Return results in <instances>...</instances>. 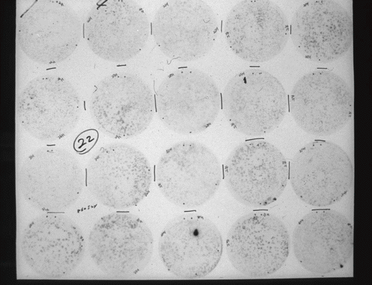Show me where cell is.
<instances>
[{
  "label": "cell",
  "mask_w": 372,
  "mask_h": 285,
  "mask_svg": "<svg viewBox=\"0 0 372 285\" xmlns=\"http://www.w3.org/2000/svg\"><path fill=\"white\" fill-rule=\"evenodd\" d=\"M221 163L204 144L177 142L165 151L157 164L156 179L164 196L183 208L200 206L218 190L223 178Z\"/></svg>",
  "instance_id": "1"
},
{
  "label": "cell",
  "mask_w": 372,
  "mask_h": 285,
  "mask_svg": "<svg viewBox=\"0 0 372 285\" xmlns=\"http://www.w3.org/2000/svg\"><path fill=\"white\" fill-rule=\"evenodd\" d=\"M287 98L281 82L266 71L251 68L240 72L228 81L222 105L230 125L250 136L270 133L282 122Z\"/></svg>",
  "instance_id": "2"
},
{
  "label": "cell",
  "mask_w": 372,
  "mask_h": 285,
  "mask_svg": "<svg viewBox=\"0 0 372 285\" xmlns=\"http://www.w3.org/2000/svg\"><path fill=\"white\" fill-rule=\"evenodd\" d=\"M223 177L236 201L250 207H260L274 202L282 194L289 178V166L276 147L262 139H251L230 153Z\"/></svg>",
  "instance_id": "3"
},
{
  "label": "cell",
  "mask_w": 372,
  "mask_h": 285,
  "mask_svg": "<svg viewBox=\"0 0 372 285\" xmlns=\"http://www.w3.org/2000/svg\"><path fill=\"white\" fill-rule=\"evenodd\" d=\"M152 174L149 163L135 147L122 142L106 145L90 159L86 183L103 205L121 209L134 207L148 194Z\"/></svg>",
  "instance_id": "4"
},
{
  "label": "cell",
  "mask_w": 372,
  "mask_h": 285,
  "mask_svg": "<svg viewBox=\"0 0 372 285\" xmlns=\"http://www.w3.org/2000/svg\"><path fill=\"white\" fill-rule=\"evenodd\" d=\"M23 197L43 211L59 212L72 206L82 191L84 177L77 159L57 147L41 148L29 155L18 170Z\"/></svg>",
  "instance_id": "5"
},
{
  "label": "cell",
  "mask_w": 372,
  "mask_h": 285,
  "mask_svg": "<svg viewBox=\"0 0 372 285\" xmlns=\"http://www.w3.org/2000/svg\"><path fill=\"white\" fill-rule=\"evenodd\" d=\"M221 101L219 90L210 76L199 69L184 68L164 78L158 89L156 104L158 116L167 128L189 135L212 125Z\"/></svg>",
  "instance_id": "6"
},
{
  "label": "cell",
  "mask_w": 372,
  "mask_h": 285,
  "mask_svg": "<svg viewBox=\"0 0 372 285\" xmlns=\"http://www.w3.org/2000/svg\"><path fill=\"white\" fill-rule=\"evenodd\" d=\"M93 122L103 133L127 139L142 133L154 114V101L148 84L136 75L116 73L100 81L90 99Z\"/></svg>",
  "instance_id": "7"
},
{
  "label": "cell",
  "mask_w": 372,
  "mask_h": 285,
  "mask_svg": "<svg viewBox=\"0 0 372 285\" xmlns=\"http://www.w3.org/2000/svg\"><path fill=\"white\" fill-rule=\"evenodd\" d=\"M81 112L78 93L69 81L57 75L35 78L16 100L19 124L33 137L43 141L58 140L70 133Z\"/></svg>",
  "instance_id": "8"
},
{
  "label": "cell",
  "mask_w": 372,
  "mask_h": 285,
  "mask_svg": "<svg viewBox=\"0 0 372 285\" xmlns=\"http://www.w3.org/2000/svg\"><path fill=\"white\" fill-rule=\"evenodd\" d=\"M353 95L337 74L326 70L311 71L299 78L289 98L290 112L305 132L319 136L345 127L353 113Z\"/></svg>",
  "instance_id": "9"
},
{
  "label": "cell",
  "mask_w": 372,
  "mask_h": 285,
  "mask_svg": "<svg viewBox=\"0 0 372 285\" xmlns=\"http://www.w3.org/2000/svg\"><path fill=\"white\" fill-rule=\"evenodd\" d=\"M153 240L145 223L128 212L106 215L94 224L88 237L90 258L103 273L133 275L143 270L152 255Z\"/></svg>",
  "instance_id": "10"
},
{
  "label": "cell",
  "mask_w": 372,
  "mask_h": 285,
  "mask_svg": "<svg viewBox=\"0 0 372 285\" xmlns=\"http://www.w3.org/2000/svg\"><path fill=\"white\" fill-rule=\"evenodd\" d=\"M289 177L297 196L307 204L325 207L339 201L353 180L352 162L337 144L314 140L295 154L289 167Z\"/></svg>",
  "instance_id": "11"
},
{
  "label": "cell",
  "mask_w": 372,
  "mask_h": 285,
  "mask_svg": "<svg viewBox=\"0 0 372 285\" xmlns=\"http://www.w3.org/2000/svg\"><path fill=\"white\" fill-rule=\"evenodd\" d=\"M226 248L233 267L251 277H263L278 270L289 253L290 237L284 223L261 211L239 218L227 234Z\"/></svg>",
  "instance_id": "12"
},
{
  "label": "cell",
  "mask_w": 372,
  "mask_h": 285,
  "mask_svg": "<svg viewBox=\"0 0 372 285\" xmlns=\"http://www.w3.org/2000/svg\"><path fill=\"white\" fill-rule=\"evenodd\" d=\"M167 270L184 279H197L211 272L223 253L222 235L208 218L194 213L179 215L161 233L158 245Z\"/></svg>",
  "instance_id": "13"
},
{
  "label": "cell",
  "mask_w": 372,
  "mask_h": 285,
  "mask_svg": "<svg viewBox=\"0 0 372 285\" xmlns=\"http://www.w3.org/2000/svg\"><path fill=\"white\" fill-rule=\"evenodd\" d=\"M23 258L42 277L58 278L71 274L80 263L85 241L79 226L63 215L45 213L31 221L20 238Z\"/></svg>",
  "instance_id": "14"
},
{
  "label": "cell",
  "mask_w": 372,
  "mask_h": 285,
  "mask_svg": "<svg viewBox=\"0 0 372 285\" xmlns=\"http://www.w3.org/2000/svg\"><path fill=\"white\" fill-rule=\"evenodd\" d=\"M151 31L160 50L180 62L199 59L212 48L218 36L214 11L201 0L169 1L153 18Z\"/></svg>",
  "instance_id": "15"
},
{
  "label": "cell",
  "mask_w": 372,
  "mask_h": 285,
  "mask_svg": "<svg viewBox=\"0 0 372 285\" xmlns=\"http://www.w3.org/2000/svg\"><path fill=\"white\" fill-rule=\"evenodd\" d=\"M84 36L91 50L112 62L129 60L146 45L149 23L143 8L131 0H106L96 3L88 13Z\"/></svg>",
  "instance_id": "16"
},
{
  "label": "cell",
  "mask_w": 372,
  "mask_h": 285,
  "mask_svg": "<svg viewBox=\"0 0 372 285\" xmlns=\"http://www.w3.org/2000/svg\"><path fill=\"white\" fill-rule=\"evenodd\" d=\"M81 37L79 16L59 1H35L18 22L17 38L21 49L40 64L65 60L75 51Z\"/></svg>",
  "instance_id": "17"
},
{
  "label": "cell",
  "mask_w": 372,
  "mask_h": 285,
  "mask_svg": "<svg viewBox=\"0 0 372 285\" xmlns=\"http://www.w3.org/2000/svg\"><path fill=\"white\" fill-rule=\"evenodd\" d=\"M232 51L250 63L269 61L285 48L290 36L285 13L268 0H244L230 10L224 26Z\"/></svg>",
  "instance_id": "18"
},
{
  "label": "cell",
  "mask_w": 372,
  "mask_h": 285,
  "mask_svg": "<svg viewBox=\"0 0 372 285\" xmlns=\"http://www.w3.org/2000/svg\"><path fill=\"white\" fill-rule=\"evenodd\" d=\"M290 35L296 50L319 63L343 56L353 42V22L344 7L331 0H311L293 14Z\"/></svg>",
  "instance_id": "19"
},
{
  "label": "cell",
  "mask_w": 372,
  "mask_h": 285,
  "mask_svg": "<svg viewBox=\"0 0 372 285\" xmlns=\"http://www.w3.org/2000/svg\"><path fill=\"white\" fill-rule=\"evenodd\" d=\"M292 243L295 256L304 269L328 274L343 268L352 255L353 226L335 210H313L295 226Z\"/></svg>",
  "instance_id": "20"
}]
</instances>
